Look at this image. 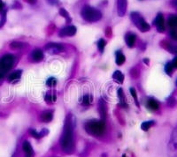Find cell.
I'll list each match as a JSON object with an SVG mask.
<instances>
[{
	"mask_svg": "<svg viewBox=\"0 0 177 157\" xmlns=\"http://www.w3.org/2000/svg\"><path fill=\"white\" fill-rule=\"evenodd\" d=\"M60 145L62 150L66 154H72L74 150V142H73V125L71 120V116H67L65 121L63 133L60 139Z\"/></svg>",
	"mask_w": 177,
	"mask_h": 157,
	"instance_id": "6da1fadb",
	"label": "cell"
},
{
	"mask_svg": "<svg viewBox=\"0 0 177 157\" xmlns=\"http://www.w3.org/2000/svg\"><path fill=\"white\" fill-rule=\"evenodd\" d=\"M84 128L89 134L95 137H98L103 135L105 132V124L103 120L88 121L84 125Z\"/></svg>",
	"mask_w": 177,
	"mask_h": 157,
	"instance_id": "7a4b0ae2",
	"label": "cell"
},
{
	"mask_svg": "<svg viewBox=\"0 0 177 157\" xmlns=\"http://www.w3.org/2000/svg\"><path fill=\"white\" fill-rule=\"evenodd\" d=\"M82 17L83 18L84 20L88 22H96L100 20L102 18V13L98 9H95L94 7H91L90 6H83L82 12Z\"/></svg>",
	"mask_w": 177,
	"mask_h": 157,
	"instance_id": "3957f363",
	"label": "cell"
},
{
	"mask_svg": "<svg viewBox=\"0 0 177 157\" xmlns=\"http://www.w3.org/2000/svg\"><path fill=\"white\" fill-rule=\"evenodd\" d=\"M14 61H15V57L12 54H6L1 57V59H0V79L4 78L6 73L12 69Z\"/></svg>",
	"mask_w": 177,
	"mask_h": 157,
	"instance_id": "277c9868",
	"label": "cell"
},
{
	"mask_svg": "<svg viewBox=\"0 0 177 157\" xmlns=\"http://www.w3.org/2000/svg\"><path fill=\"white\" fill-rule=\"evenodd\" d=\"M130 18L132 19V21H133L135 26L141 32L144 33V32H148V31L150 30V28H151L150 25L148 24L146 21H145V19L142 17V15H141L140 13H138V12H131Z\"/></svg>",
	"mask_w": 177,
	"mask_h": 157,
	"instance_id": "5b68a950",
	"label": "cell"
},
{
	"mask_svg": "<svg viewBox=\"0 0 177 157\" xmlns=\"http://www.w3.org/2000/svg\"><path fill=\"white\" fill-rule=\"evenodd\" d=\"M168 154L170 157H177V127L172 133L171 139L168 144Z\"/></svg>",
	"mask_w": 177,
	"mask_h": 157,
	"instance_id": "8992f818",
	"label": "cell"
},
{
	"mask_svg": "<svg viewBox=\"0 0 177 157\" xmlns=\"http://www.w3.org/2000/svg\"><path fill=\"white\" fill-rule=\"evenodd\" d=\"M46 51H48L50 54H59L61 51L64 50V46L60 43L56 42H50L47 45L44 46Z\"/></svg>",
	"mask_w": 177,
	"mask_h": 157,
	"instance_id": "52a82bcc",
	"label": "cell"
},
{
	"mask_svg": "<svg viewBox=\"0 0 177 157\" xmlns=\"http://www.w3.org/2000/svg\"><path fill=\"white\" fill-rule=\"evenodd\" d=\"M153 24L157 28V30L159 33H163L165 31V19L161 13H159L157 15V17L153 21Z\"/></svg>",
	"mask_w": 177,
	"mask_h": 157,
	"instance_id": "ba28073f",
	"label": "cell"
},
{
	"mask_svg": "<svg viewBox=\"0 0 177 157\" xmlns=\"http://www.w3.org/2000/svg\"><path fill=\"white\" fill-rule=\"evenodd\" d=\"M76 34V28L74 26H67L62 28L59 32V36L60 37L73 36Z\"/></svg>",
	"mask_w": 177,
	"mask_h": 157,
	"instance_id": "9c48e42d",
	"label": "cell"
},
{
	"mask_svg": "<svg viewBox=\"0 0 177 157\" xmlns=\"http://www.w3.org/2000/svg\"><path fill=\"white\" fill-rule=\"evenodd\" d=\"M128 0H117V12L120 17H123L127 12Z\"/></svg>",
	"mask_w": 177,
	"mask_h": 157,
	"instance_id": "30bf717a",
	"label": "cell"
},
{
	"mask_svg": "<svg viewBox=\"0 0 177 157\" xmlns=\"http://www.w3.org/2000/svg\"><path fill=\"white\" fill-rule=\"evenodd\" d=\"M135 39H136V36L132 32H128L125 35V41H126L128 47H129V48L134 47L135 43Z\"/></svg>",
	"mask_w": 177,
	"mask_h": 157,
	"instance_id": "8fae6325",
	"label": "cell"
},
{
	"mask_svg": "<svg viewBox=\"0 0 177 157\" xmlns=\"http://www.w3.org/2000/svg\"><path fill=\"white\" fill-rule=\"evenodd\" d=\"M30 57L32 61H34V62H40L43 59V51L39 49H37L31 53Z\"/></svg>",
	"mask_w": 177,
	"mask_h": 157,
	"instance_id": "7c38bea8",
	"label": "cell"
},
{
	"mask_svg": "<svg viewBox=\"0 0 177 157\" xmlns=\"http://www.w3.org/2000/svg\"><path fill=\"white\" fill-rule=\"evenodd\" d=\"M22 149L26 154V157H32L34 155V151H33V148H32V146L29 142V141H24L23 144H22Z\"/></svg>",
	"mask_w": 177,
	"mask_h": 157,
	"instance_id": "4fadbf2b",
	"label": "cell"
},
{
	"mask_svg": "<svg viewBox=\"0 0 177 157\" xmlns=\"http://www.w3.org/2000/svg\"><path fill=\"white\" fill-rule=\"evenodd\" d=\"M40 118L44 123H49L53 118V112L51 110H44L40 116Z\"/></svg>",
	"mask_w": 177,
	"mask_h": 157,
	"instance_id": "5bb4252c",
	"label": "cell"
},
{
	"mask_svg": "<svg viewBox=\"0 0 177 157\" xmlns=\"http://www.w3.org/2000/svg\"><path fill=\"white\" fill-rule=\"evenodd\" d=\"M161 46L166 49H167L170 53L173 54H177V46L176 45H173L170 42H166V41H163L161 42Z\"/></svg>",
	"mask_w": 177,
	"mask_h": 157,
	"instance_id": "9a60e30c",
	"label": "cell"
},
{
	"mask_svg": "<svg viewBox=\"0 0 177 157\" xmlns=\"http://www.w3.org/2000/svg\"><path fill=\"white\" fill-rule=\"evenodd\" d=\"M146 105L147 108L149 109H151V110H153V111L158 110L159 108V103H158L155 99H153V98H150V99L147 101Z\"/></svg>",
	"mask_w": 177,
	"mask_h": 157,
	"instance_id": "2e32d148",
	"label": "cell"
},
{
	"mask_svg": "<svg viewBox=\"0 0 177 157\" xmlns=\"http://www.w3.org/2000/svg\"><path fill=\"white\" fill-rule=\"evenodd\" d=\"M167 25L172 29L177 28V14L176 15H171L167 19Z\"/></svg>",
	"mask_w": 177,
	"mask_h": 157,
	"instance_id": "e0dca14e",
	"label": "cell"
},
{
	"mask_svg": "<svg viewBox=\"0 0 177 157\" xmlns=\"http://www.w3.org/2000/svg\"><path fill=\"white\" fill-rule=\"evenodd\" d=\"M113 78L117 83L122 84L123 81H124V75L122 74L121 71H115L113 73Z\"/></svg>",
	"mask_w": 177,
	"mask_h": 157,
	"instance_id": "ac0fdd59",
	"label": "cell"
},
{
	"mask_svg": "<svg viewBox=\"0 0 177 157\" xmlns=\"http://www.w3.org/2000/svg\"><path fill=\"white\" fill-rule=\"evenodd\" d=\"M21 73H22V72H21L20 70L13 72V73H11V74L9 75V77H8V81H9V82H14V81L19 80V79L20 78Z\"/></svg>",
	"mask_w": 177,
	"mask_h": 157,
	"instance_id": "d6986e66",
	"label": "cell"
},
{
	"mask_svg": "<svg viewBox=\"0 0 177 157\" xmlns=\"http://www.w3.org/2000/svg\"><path fill=\"white\" fill-rule=\"evenodd\" d=\"M118 97L120 99V104L123 106V107H127V103H126V97L124 95L123 93V89L122 88H119L118 89Z\"/></svg>",
	"mask_w": 177,
	"mask_h": 157,
	"instance_id": "ffe728a7",
	"label": "cell"
},
{
	"mask_svg": "<svg viewBox=\"0 0 177 157\" xmlns=\"http://www.w3.org/2000/svg\"><path fill=\"white\" fill-rule=\"evenodd\" d=\"M126 60V57L125 56L122 54V51H117L116 52V59H115V62L118 66H122L123 63Z\"/></svg>",
	"mask_w": 177,
	"mask_h": 157,
	"instance_id": "44dd1931",
	"label": "cell"
},
{
	"mask_svg": "<svg viewBox=\"0 0 177 157\" xmlns=\"http://www.w3.org/2000/svg\"><path fill=\"white\" fill-rule=\"evenodd\" d=\"M155 125V122H154V121H145V122L142 123L141 128H142V130H144V131H148V130L153 126V125Z\"/></svg>",
	"mask_w": 177,
	"mask_h": 157,
	"instance_id": "7402d4cb",
	"label": "cell"
},
{
	"mask_svg": "<svg viewBox=\"0 0 177 157\" xmlns=\"http://www.w3.org/2000/svg\"><path fill=\"white\" fill-rule=\"evenodd\" d=\"M99 110H100V113H101L102 119H103V121H104L105 117H106V107H105L104 103H103L102 102H100V104H99Z\"/></svg>",
	"mask_w": 177,
	"mask_h": 157,
	"instance_id": "603a6c76",
	"label": "cell"
},
{
	"mask_svg": "<svg viewBox=\"0 0 177 157\" xmlns=\"http://www.w3.org/2000/svg\"><path fill=\"white\" fill-rule=\"evenodd\" d=\"M44 100H45V102L48 103H55L56 100H57V96H56L55 95H51V94H48V95H46L45 97H44Z\"/></svg>",
	"mask_w": 177,
	"mask_h": 157,
	"instance_id": "cb8c5ba5",
	"label": "cell"
},
{
	"mask_svg": "<svg viewBox=\"0 0 177 157\" xmlns=\"http://www.w3.org/2000/svg\"><path fill=\"white\" fill-rule=\"evenodd\" d=\"M60 14L62 17H64V18L66 19L67 21H68V22H70V21L72 20V19L70 17L69 13H68L64 8H60Z\"/></svg>",
	"mask_w": 177,
	"mask_h": 157,
	"instance_id": "d4e9b609",
	"label": "cell"
},
{
	"mask_svg": "<svg viewBox=\"0 0 177 157\" xmlns=\"http://www.w3.org/2000/svg\"><path fill=\"white\" fill-rule=\"evenodd\" d=\"M129 91H130V94H131V95H132V96H133V98H134L135 103V104H136V106H137V107H139V102H138L137 94H136V91H135V89L134 87H131V88L129 89Z\"/></svg>",
	"mask_w": 177,
	"mask_h": 157,
	"instance_id": "484cf974",
	"label": "cell"
},
{
	"mask_svg": "<svg viewBox=\"0 0 177 157\" xmlns=\"http://www.w3.org/2000/svg\"><path fill=\"white\" fill-rule=\"evenodd\" d=\"M98 48L99 49V51L101 52V53H103V51H104V49L105 47V44H106V42L104 41V39H99L98 42Z\"/></svg>",
	"mask_w": 177,
	"mask_h": 157,
	"instance_id": "4316f807",
	"label": "cell"
},
{
	"mask_svg": "<svg viewBox=\"0 0 177 157\" xmlns=\"http://www.w3.org/2000/svg\"><path fill=\"white\" fill-rule=\"evenodd\" d=\"M173 69H174V66H173L171 62H168V63L165 66V72L166 73L168 74V75H172V73H173Z\"/></svg>",
	"mask_w": 177,
	"mask_h": 157,
	"instance_id": "83f0119b",
	"label": "cell"
},
{
	"mask_svg": "<svg viewBox=\"0 0 177 157\" xmlns=\"http://www.w3.org/2000/svg\"><path fill=\"white\" fill-rule=\"evenodd\" d=\"M29 133L30 134L32 137H34L35 139H40L41 137H40V134L38 132H37V130L36 129H33V128H30L29 130Z\"/></svg>",
	"mask_w": 177,
	"mask_h": 157,
	"instance_id": "f1b7e54d",
	"label": "cell"
},
{
	"mask_svg": "<svg viewBox=\"0 0 177 157\" xmlns=\"http://www.w3.org/2000/svg\"><path fill=\"white\" fill-rule=\"evenodd\" d=\"M46 84L48 87H54L56 84H57V80H56L55 78H53V77H51L47 79V82H46Z\"/></svg>",
	"mask_w": 177,
	"mask_h": 157,
	"instance_id": "f546056e",
	"label": "cell"
},
{
	"mask_svg": "<svg viewBox=\"0 0 177 157\" xmlns=\"http://www.w3.org/2000/svg\"><path fill=\"white\" fill-rule=\"evenodd\" d=\"M23 47V43L20 42H13L11 43V48L12 49H20Z\"/></svg>",
	"mask_w": 177,
	"mask_h": 157,
	"instance_id": "4dcf8cb0",
	"label": "cell"
},
{
	"mask_svg": "<svg viewBox=\"0 0 177 157\" xmlns=\"http://www.w3.org/2000/svg\"><path fill=\"white\" fill-rule=\"evenodd\" d=\"M82 103L86 106L91 103V97L89 95H84V96L82 97Z\"/></svg>",
	"mask_w": 177,
	"mask_h": 157,
	"instance_id": "1f68e13d",
	"label": "cell"
},
{
	"mask_svg": "<svg viewBox=\"0 0 177 157\" xmlns=\"http://www.w3.org/2000/svg\"><path fill=\"white\" fill-rule=\"evenodd\" d=\"M169 36L171 37L173 40L176 41L177 42V30L176 29H172L170 32H169Z\"/></svg>",
	"mask_w": 177,
	"mask_h": 157,
	"instance_id": "d6a6232c",
	"label": "cell"
},
{
	"mask_svg": "<svg viewBox=\"0 0 177 157\" xmlns=\"http://www.w3.org/2000/svg\"><path fill=\"white\" fill-rule=\"evenodd\" d=\"M6 12H5L3 13L2 18H1V20H0V28L4 26V24L6 23Z\"/></svg>",
	"mask_w": 177,
	"mask_h": 157,
	"instance_id": "836d02e7",
	"label": "cell"
},
{
	"mask_svg": "<svg viewBox=\"0 0 177 157\" xmlns=\"http://www.w3.org/2000/svg\"><path fill=\"white\" fill-rule=\"evenodd\" d=\"M167 103H168V105H170V106H174V105L175 104V99L174 97H170V98H168V100H167Z\"/></svg>",
	"mask_w": 177,
	"mask_h": 157,
	"instance_id": "e575fe53",
	"label": "cell"
},
{
	"mask_svg": "<svg viewBox=\"0 0 177 157\" xmlns=\"http://www.w3.org/2000/svg\"><path fill=\"white\" fill-rule=\"evenodd\" d=\"M48 133H49V131H48L47 129H45V128H44V129H43V130L39 133V134H40V137H41V138H43V137H44L45 135H47Z\"/></svg>",
	"mask_w": 177,
	"mask_h": 157,
	"instance_id": "d590c367",
	"label": "cell"
},
{
	"mask_svg": "<svg viewBox=\"0 0 177 157\" xmlns=\"http://www.w3.org/2000/svg\"><path fill=\"white\" fill-rule=\"evenodd\" d=\"M105 35L107 37H111L112 36V28H107L106 30H105Z\"/></svg>",
	"mask_w": 177,
	"mask_h": 157,
	"instance_id": "8d00e7d4",
	"label": "cell"
},
{
	"mask_svg": "<svg viewBox=\"0 0 177 157\" xmlns=\"http://www.w3.org/2000/svg\"><path fill=\"white\" fill-rule=\"evenodd\" d=\"M171 63L172 65H173V66H174V68H177V56L174 58V60L172 61Z\"/></svg>",
	"mask_w": 177,
	"mask_h": 157,
	"instance_id": "74e56055",
	"label": "cell"
},
{
	"mask_svg": "<svg viewBox=\"0 0 177 157\" xmlns=\"http://www.w3.org/2000/svg\"><path fill=\"white\" fill-rule=\"evenodd\" d=\"M48 2H49V4H51V5H57L58 3H59V0H47Z\"/></svg>",
	"mask_w": 177,
	"mask_h": 157,
	"instance_id": "f35d334b",
	"label": "cell"
},
{
	"mask_svg": "<svg viewBox=\"0 0 177 157\" xmlns=\"http://www.w3.org/2000/svg\"><path fill=\"white\" fill-rule=\"evenodd\" d=\"M4 7H5V4L2 0H0V12L4 11Z\"/></svg>",
	"mask_w": 177,
	"mask_h": 157,
	"instance_id": "ab89813d",
	"label": "cell"
},
{
	"mask_svg": "<svg viewBox=\"0 0 177 157\" xmlns=\"http://www.w3.org/2000/svg\"><path fill=\"white\" fill-rule=\"evenodd\" d=\"M26 2H28L29 4H30V5H34V4H36L37 3V0H24Z\"/></svg>",
	"mask_w": 177,
	"mask_h": 157,
	"instance_id": "60d3db41",
	"label": "cell"
},
{
	"mask_svg": "<svg viewBox=\"0 0 177 157\" xmlns=\"http://www.w3.org/2000/svg\"><path fill=\"white\" fill-rule=\"evenodd\" d=\"M172 6L177 9V0H173V1H172Z\"/></svg>",
	"mask_w": 177,
	"mask_h": 157,
	"instance_id": "b9f144b4",
	"label": "cell"
},
{
	"mask_svg": "<svg viewBox=\"0 0 177 157\" xmlns=\"http://www.w3.org/2000/svg\"><path fill=\"white\" fill-rule=\"evenodd\" d=\"M144 62L145 64H147V65H149V59H146V58H145V59H144Z\"/></svg>",
	"mask_w": 177,
	"mask_h": 157,
	"instance_id": "7bdbcfd3",
	"label": "cell"
},
{
	"mask_svg": "<svg viewBox=\"0 0 177 157\" xmlns=\"http://www.w3.org/2000/svg\"><path fill=\"white\" fill-rule=\"evenodd\" d=\"M122 157H127V156H126V155H123V156H122Z\"/></svg>",
	"mask_w": 177,
	"mask_h": 157,
	"instance_id": "ee69618b",
	"label": "cell"
},
{
	"mask_svg": "<svg viewBox=\"0 0 177 157\" xmlns=\"http://www.w3.org/2000/svg\"><path fill=\"white\" fill-rule=\"evenodd\" d=\"M176 84H177V81H176Z\"/></svg>",
	"mask_w": 177,
	"mask_h": 157,
	"instance_id": "f6af8a7d",
	"label": "cell"
}]
</instances>
